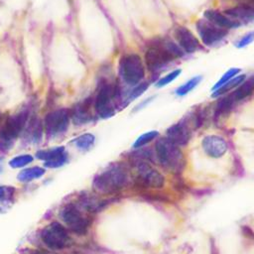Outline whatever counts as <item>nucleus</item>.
<instances>
[{
	"mask_svg": "<svg viewBox=\"0 0 254 254\" xmlns=\"http://www.w3.org/2000/svg\"><path fill=\"white\" fill-rule=\"evenodd\" d=\"M129 182V174L121 164H113L93 179V189L101 194H113L124 189Z\"/></svg>",
	"mask_w": 254,
	"mask_h": 254,
	"instance_id": "obj_1",
	"label": "nucleus"
},
{
	"mask_svg": "<svg viewBox=\"0 0 254 254\" xmlns=\"http://www.w3.org/2000/svg\"><path fill=\"white\" fill-rule=\"evenodd\" d=\"M156 155L161 165L168 171L179 173L185 165L186 160L183 152L168 138H161L156 142Z\"/></svg>",
	"mask_w": 254,
	"mask_h": 254,
	"instance_id": "obj_2",
	"label": "nucleus"
},
{
	"mask_svg": "<svg viewBox=\"0 0 254 254\" xmlns=\"http://www.w3.org/2000/svg\"><path fill=\"white\" fill-rule=\"evenodd\" d=\"M84 211L79 204L69 202L61 208L59 215L70 231L83 235L88 231L92 222V217Z\"/></svg>",
	"mask_w": 254,
	"mask_h": 254,
	"instance_id": "obj_3",
	"label": "nucleus"
},
{
	"mask_svg": "<svg viewBox=\"0 0 254 254\" xmlns=\"http://www.w3.org/2000/svg\"><path fill=\"white\" fill-rule=\"evenodd\" d=\"M28 119V112L21 111L9 117L0 130V151L7 152L18 138Z\"/></svg>",
	"mask_w": 254,
	"mask_h": 254,
	"instance_id": "obj_4",
	"label": "nucleus"
},
{
	"mask_svg": "<svg viewBox=\"0 0 254 254\" xmlns=\"http://www.w3.org/2000/svg\"><path fill=\"white\" fill-rule=\"evenodd\" d=\"M41 239L46 246L54 250L64 249L71 244L68 230L58 221H52L42 229Z\"/></svg>",
	"mask_w": 254,
	"mask_h": 254,
	"instance_id": "obj_5",
	"label": "nucleus"
},
{
	"mask_svg": "<svg viewBox=\"0 0 254 254\" xmlns=\"http://www.w3.org/2000/svg\"><path fill=\"white\" fill-rule=\"evenodd\" d=\"M120 72L124 81L130 85L139 83L145 76L144 64L137 54H128L121 59Z\"/></svg>",
	"mask_w": 254,
	"mask_h": 254,
	"instance_id": "obj_6",
	"label": "nucleus"
},
{
	"mask_svg": "<svg viewBox=\"0 0 254 254\" xmlns=\"http://www.w3.org/2000/svg\"><path fill=\"white\" fill-rule=\"evenodd\" d=\"M135 168L137 172V183L143 187L159 189L165 184V179L163 175L154 169L144 160L135 161Z\"/></svg>",
	"mask_w": 254,
	"mask_h": 254,
	"instance_id": "obj_7",
	"label": "nucleus"
},
{
	"mask_svg": "<svg viewBox=\"0 0 254 254\" xmlns=\"http://www.w3.org/2000/svg\"><path fill=\"white\" fill-rule=\"evenodd\" d=\"M69 118L70 113L64 108L57 109L47 114L44 121V127L47 135L55 137L64 134L68 128Z\"/></svg>",
	"mask_w": 254,
	"mask_h": 254,
	"instance_id": "obj_8",
	"label": "nucleus"
},
{
	"mask_svg": "<svg viewBox=\"0 0 254 254\" xmlns=\"http://www.w3.org/2000/svg\"><path fill=\"white\" fill-rule=\"evenodd\" d=\"M115 90L110 84L104 83L100 86L94 101L95 110L100 117L108 118L114 114V107L112 105Z\"/></svg>",
	"mask_w": 254,
	"mask_h": 254,
	"instance_id": "obj_9",
	"label": "nucleus"
},
{
	"mask_svg": "<svg viewBox=\"0 0 254 254\" xmlns=\"http://www.w3.org/2000/svg\"><path fill=\"white\" fill-rule=\"evenodd\" d=\"M174 58L159 44L151 46L145 54V64L150 71H157L161 69Z\"/></svg>",
	"mask_w": 254,
	"mask_h": 254,
	"instance_id": "obj_10",
	"label": "nucleus"
},
{
	"mask_svg": "<svg viewBox=\"0 0 254 254\" xmlns=\"http://www.w3.org/2000/svg\"><path fill=\"white\" fill-rule=\"evenodd\" d=\"M196 28L202 43L206 46H211L219 42L227 34L226 29L220 28L207 20H199L196 23Z\"/></svg>",
	"mask_w": 254,
	"mask_h": 254,
	"instance_id": "obj_11",
	"label": "nucleus"
},
{
	"mask_svg": "<svg viewBox=\"0 0 254 254\" xmlns=\"http://www.w3.org/2000/svg\"><path fill=\"white\" fill-rule=\"evenodd\" d=\"M36 157L45 162V167L51 169L63 167L68 160L67 153L63 146L48 150H40L36 153Z\"/></svg>",
	"mask_w": 254,
	"mask_h": 254,
	"instance_id": "obj_12",
	"label": "nucleus"
},
{
	"mask_svg": "<svg viewBox=\"0 0 254 254\" xmlns=\"http://www.w3.org/2000/svg\"><path fill=\"white\" fill-rule=\"evenodd\" d=\"M204 153L211 158H220L227 151V144L225 140L216 135H208L203 138L201 142Z\"/></svg>",
	"mask_w": 254,
	"mask_h": 254,
	"instance_id": "obj_13",
	"label": "nucleus"
},
{
	"mask_svg": "<svg viewBox=\"0 0 254 254\" xmlns=\"http://www.w3.org/2000/svg\"><path fill=\"white\" fill-rule=\"evenodd\" d=\"M175 38L177 39L181 48L187 53H194L200 48L196 37L186 27L179 26L175 30Z\"/></svg>",
	"mask_w": 254,
	"mask_h": 254,
	"instance_id": "obj_14",
	"label": "nucleus"
},
{
	"mask_svg": "<svg viewBox=\"0 0 254 254\" xmlns=\"http://www.w3.org/2000/svg\"><path fill=\"white\" fill-rule=\"evenodd\" d=\"M167 138L177 146H185L190 138V131L186 124L179 122L167 130Z\"/></svg>",
	"mask_w": 254,
	"mask_h": 254,
	"instance_id": "obj_15",
	"label": "nucleus"
},
{
	"mask_svg": "<svg viewBox=\"0 0 254 254\" xmlns=\"http://www.w3.org/2000/svg\"><path fill=\"white\" fill-rule=\"evenodd\" d=\"M225 14L228 15L231 19L238 22L239 24H241V22L249 23L254 21V9L246 4L230 8L225 11Z\"/></svg>",
	"mask_w": 254,
	"mask_h": 254,
	"instance_id": "obj_16",
	"label": "nucleus"
},
{
	"mask_svg": "<svg viewBox=\"0 0 254 254\" xmlns=\"http://www.w3.org/2000/svg\"><path fill=\"white\" fill-rule=\"evenodd\" d=\"M205 18L207 19V21H209L210 23L223 28V29H230V28H236L239 27L240 24L238 22H236L235 20L226 17L224 14L216 11V10H207L204 13Z\"/></svg>",
	"mask_w": 254,
	"mask_h": 254,
	"instance_id": "obj_17",
	"label": "nucleus"
},
{
	"mask_svg": "<svg viewBox=\"0 0 254 254\" xmlns=\"http://www.w3.org/2000/svg\"><path fill=\"white\" fill-rule=\"evenodd\" d=\"M16 200V189L12 186H0V214L7 213Z\"/></svg>",
	"mask_w": 254,
	"mask_h": 254,
	"instance_id": "obj_18",
	"label": "nucleus"
},
{
	"mask_svg": "<svg viewBox=\"0 0 254 254\" xmlns=\"http://www.w3.org/2000/svg\"><path fill=\"white\" fill-rule=\"evenodd\" d=\"M89 106H90L89 102L87 100H85L73 108V110L70 114V117L72 118V121L74 124L81 125V124H85L91 120L92 115H91Z\"/></svg>",
	"mask_w": 254,
	"mask_h": 254,
	"instance_id": "obj_19",
	"label": "nucleus"
},
{
	"mask_svg": "<svg viewBox=\"0 0 254 254\" xmlns=\"http://www.w3.org/2000/svg\"><path fill=\"white\" fill-rule=\"evenodd\" d=\"M254 91V78H250L247 80H244L240 85L237 86L235 91L231 94V97L233 101H239L250 94H252Z\"/></svg>",
	"mask_w": 254,
	"mask_h": 254,
	"instance_id": "obj_20",
	"label": "nucleus"
},
{
	"mask_svg": "<svg viewBox=\"0 0 254 254\" xmlns=\"http://www.w3.org/2000/svg\"><path fill=\"white\" fill-rule=\"evenodd\" d=\"M45 173H46V171L44 168L35 166L32 168H27V169L22 170L18 174L17 179L22 183H27V182H31V181L42 178L45 175Z\"/></svg>",
	"mask_w": 254,
	"mask_h": 254,
	"instance_id": "obj_21",
	"label": "nucleus"
},
{
	"mask_svg": "<svg viewBox=\"0 0 254 254\" xmlns=\"http://www.w3.org/2000/svg\"><path fill=\"white\" fill-rule=\"evenodd\" d=\"M244 79H245V74L237 75V76L233 77L232 79H230L229 81H227L226 83H224L222 86H220L219 88H217V89L213 92L212 96L216 97V96H219V95L224 94L225 92H227V91L233 89L234 87H237L238 85H240V84L244 81Z\"/></svg>",
	"mask_w": 254,
	"mask_h": 254,
	"instance_id": "obj_22",
	"label": "nucleus"
},
{
	"mask_svg": "<svg viewBox=\"0 0 254 254\" xmlns=\"http://www.w3.org/2000/svg\"><path fill=\"white\" fill-rule=\"evenodd\" d=\"M94 141H95V137L92 134L85 133V134H82V135L76 137L72 141V143L75 145V147L77 149L82 150V151H87L93 146Z\"/></svg>",
	"mask_w": 254,
	"mask_h": 254,
	"instance_id": "obj_23",
	"label": "nucleus"
},
{
	"mask_svg": "<svg viewBox=\"0 0 254 254\" xmlns=\"http://www.w3.org/2000/svg\"><path fill=\"white\" fill-rule=\"evenodd\" d=\"M34 160L32 155L29 154H23V155H19L16 156L14 158H12L9 161V166L12 169H18V168H23L27 165H29L30 163H32Z\"/></svg>",
	"mask_w": 254,
	"mask_h": 254,
	"instance_id": "obj_24",
	"label": "nucleus"
},
{
	"mask_svg": "<svg viewBox=\"0 0 254 254\" xmlns=\"http://www.w3.org/2000/svg\"><path fill=\"white\" fill-rule=\"evenodd\" d=\"M200 79H201V76H194V77L190 78V79L188 80L186 83H184L183 85H181V86L177 89L176 93H177L178 95H180V96L186 95L187 93H189L190 90H192V89L199 83Z\"/></svg>",
	"mask_w": 254,
	"mask_h": 254,
	"instance_id": "obj_25",
	"label": "nucleus"
},
{
	"mask_svg": "<svg viewBox=\"0 0 254 254\" xmlns=\"http://www.w3.org/2000/svg\"><path fill=\"white\" fill-rule=\"evenodd\" d=\"M158 135H159V133L157 131H150V132L144 133L136 139L133 146H134V148H141L142 146H144V145L148 144L149 142H151L152 140H154Z\"/></svg>",
	"mask_w": 254,
	"mask_h": 254,
	"instance_id": "obj_26",
	"label": "nucleus"
},
{
	"mask_svg": "<svg viewBox=\"0 0 254 254\" xmlns=\"http://www.w3.org/2000/svg\"><path fill=\"white\" fill-rule=\"evenodd\" d=\"M239 71H240L239 68H230V69H228V70L221 76V78L214 84V86H213L212 89L215 90V89L219 88V87L222 86L224 83H226L227 81H229L230 79H232Z\"/></svg>",
	"mask_w": 254,
	"mask_h": 254,
	"instance_id": "obj_27",
	"label": "nucleus"
},
{
	"mask_svg": "<svg viewBox=\"0 0 254 254\" xmlns=\"http://www.w3.org/2000/svg\"><path fill=\"white\" fill-rule=\"evenodd\" d=\"M181 71H182L181 69H175V70L169 72L167 75H165L164 77H162V78L157 82L156 85H157L158 87H162V86H165V85L171 83L175 78H177V77L179 76V74L181 73Z\"/></svg>",
	"mask_w": 254,
	"mask_h": 254,
	"instance_id": "obj_28",
	"label": "nucleus"
},
{
	"mask_svg": "<svg viewBox=\"0 0 254 254\" xmlns=\"http://www.w3.org/2000/svg\"><path fill=\"white\" fill-rule=\"evenodd\" d=\"M148 86H149L148 82H142L141 84H139L137 87H135V88L131 91V93H130V95H129V99H130V100H133V99L137 98L138 96H140V95L148 88Z\"/></svg>",
	"mask_w": 254,
	"mask_h": 254,
	"instance_id": "obj_29",
	"label": "nucleus"
},
{
	"mask_svg": "<svg viewBox=\"0 0 254 254\" xmlns=\"http://www.w3.org/2000/svg\"><path fill=\"white\" fill-rule=\"evenodd\" d=\"M254 41V31H251L247 33L245 36H243L238 42H237V48H243L249 44H251Z\"/></svg>",
	"mask_w": 254,
	"mask_h": 254,
	"instance_id": "obj_30",
	"label": "nucleus"
},
{
	"mask_svg": "<svg viewBox=\"0 0 254 254\" xmlns=\"http://www.w3.org/2000/svg\"><path fill=\"white\" fill-rule=\"evenodd\" d=\"M22 254H56L54 252H50L43 249H25Z\"/></svg>",
	"mask_w": 254,
	"mask_h": 254,
	"instance_id": "obj_31",
	"label": "nucleus"
},
{
	"mask_svg": "<svg viewBox=\"0 0 254 254\" xmlns=\"http://www.w3.org/2000/svg\"><path fill=\"white\" fill-rule=\"evenodd\" d=\"M3 157H0V173L3 171Z\"/></svg>",
	"mask_w": 254,
	"mask_h": 254,
	"instance_id": "obj_32",
	"label": "nucleus"
},
{
	"mask_svg": "<svg viewBox=\"0 0 254 254\" xmlns=\"http://www.w3.org/2000/svg\"><path fill=\"white\" fill-rule=\"evenodd\" d=\"M251 1H252V2H253V3H254V0H251Z\"/></svg>",
	"mask_w": 254,
	"mask_h": 254,
	"instance_id": "obj_33",
	"label": "nucleus"
}]
</instances>
